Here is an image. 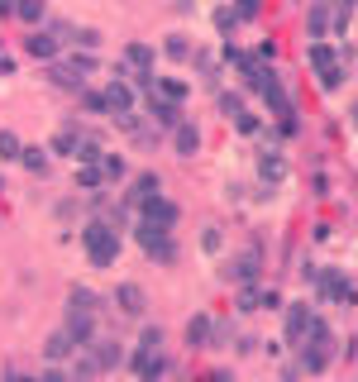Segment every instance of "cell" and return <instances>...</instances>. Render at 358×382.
<instances>
[{"label":"cell","mask_w":358,"mask_h":382,"mask_svg":"<svg viewBox=\"0 0 358 382\" xmlns=\"http://www.w3.org/2000/svg\"><path fill=\"white\" fill-rule=\"evenodd\" d=\"M306 57H310V67H315V72H334V67H339V57H334V48L325 43V38H310Z\"/></svg>","instance_id":"17"},{"label":"cell","mask_w":358,"mask_h":382,"mask_svg":"<svg viewBox=\"0 0 358 382\" xmlns=\"http://www.w3.org/2000/svg\"><path fill=\"white\" fill-rule=\"evenodd\" d=\"M158 91H163V96H172V101H187V82H177V77H163V82H158Z\"/></svg>","instance_id":"33"},{"label":"cell","mask_w":358,"mask_h":382,"mask_svg":"<svg viewBox=\"0 0 358 382\" xmlns=\"http://www.w3.org/2000/svg\"><path fill=\"white\" fill-rule=\"evenodd\" d=\"M234 20H239V10H234V5H220V10H215V29H220V34H229Z\"/></svg>","instance_id":"32"},{"label":"cell","mask_w":358,"mask_h":382,"mask_svg":"<svg viewBox=\"0 0 358 382\" xmlns=\"http://www.w3.org/2000/svg\"><path fill=\"white\" fill-rule=\"evenodd\" d=\"M138 244H143V253L153 258V263H177V244H172V229H163V225H148V220H138L134 225Z\"/></svg>","instance_id":"3"},{"label":"cell","mask_w":358,"mask_h":382,"mask_svg":"<svg viewBox=\"0 0 358 382\" xmlns=\"http://www.w3.org/2000/svg\"><path fill=\"white\" fill-rule=\"evenodd\" d=\"M106 153H101V143L96 139H82V148H77V163H101Z\"/></svg>","instance_id":"31"},{"label":"cell","mask_w":358,"mask_h":382,"mask_svg":"<svg viewBox=\"0 0 358 382\" xmlns=\"http://www.w3.org/2000/svg\"><path fill=\"white\" fill-rule=\"evenodd\" d=\"M172 143H177V153H182V158H192L196 148H201V129H196L192 120H182V125L172 129Z\"/></svg>","instance_id":"18"},{"label":"cell","mask_w":358,"mask_h":382,"mask_svg":"<svg viewBox=\"0 0 358 382\" xmlns=\"http://www.w3.org/2000/svg\"><path fill=\"white\" fill-rule=\"evenodd\" d=\"M210 339H215V320H210V316H192V320H187V344H192V349H206Z\"/></svg>","instance_id":"16"},{"label":"cell","mask_w":358,"mask_h":382,"mask_svg":"<svg viewBox=\"0 0 358 382\" xmlns=\"http://www.w3.org/2000/svg\"><path fill=\"white\" fill-rule=\"evenodd\" d=\"M210 382H234V373H229V368H215V373H210Z\"/></svg>","instance_id":"40"},{"label":"cell","mask_w":358,"mask_h":382,"mask_svg":"<svg viewBox=\"0 0 358 382\" xmlns=\"http://www.w3.org/2000/svg\"><path fill=\"white\" fill-rule=\"evenodd\" d=\"M310 320H315V311H310L306 301H287V339H292V344H301V334L310 330Z\"/></svg>","instance_id":"11"},{"label":"cell","mask_w":358,"mask_h":382,"mask_svg":"<svg viewBox=\"0 0 358 382\" xmlns=\"http://www.w3.org/2000/svg\"><path fill=\"white\" fill-rule=\"evenodd\" d=\"M320 297L325 301H339V306H354L358 301V287L349 282L344 273H325V287H320Z\"/></svg>","instance_id":"12"},{"label":"cell","mask_w":358,"mask_h":382,"mask_svg":"<svg viewBox=\"0 0 358 382\" xmlns=\"http://www.w3.org/2000/svg\"><path fill=\"white\" fill-rule=\"evenodd\" d=\"M258 177H263L268 187H277V182L287 177V163H282V153H263V158H258Z\"/></svg>","instance_id":"21"},{"label":"cell","mask_w":358,"mask_h":382,"mask_svg":"<svg viewBox=\"0 0 358 382\" xmlns=\"http://www.w3.org/2000/svg\"><path fill=\"white\" fill-rule=\"evenodd\" d=\"M67 334L77 339V349H86L96 339V311H82V306H67Z\"/></svg>","instance_id":"6"},{"label":"cell","mask_w":358,"mask_h":382,"mask_svg":"<svg viewBox=\"0 0 358 382\" xmlns=\"http://www.w3.org/2000/svg\"><path fill=\"white\" fill-rule=\"evenodd\" d=\"M224 277H229V282H239V287H253V282H258V248H244L239 258H229Z\"/></svg>","instance_id":"7"},{"label":"cell","mask_w":358,"mask_h":382,"mask_svg":"<svg viewBox=\"0 0 358 382\" xmlns=\"http://www.w3.org/2000/svg\"><path fill=\"white\" fill-rule=\"evenodd\" d=\"M129 368H134L143 382H158V378L167 373V358H163V349H148V344H138L134 358H129Z\"/></svg>","instance_id":"5"},{"label":"cell","mask_w":358,"mask_h":382,"mask_svg":"<svg viewBox=\"0 0 358 382\" xmlns=\"http://www.w3.org/2000/svg\"><path fill=\"white\" fill-rule=\"evenodd\" d=\"M124 62L143 72V67H153V48L148 43H124Z\"/></svg>","instance_id":"24"},{"label":"cell","mask_w":358,"mask_h":382,"mask_svg":"<svg viewBox=\"0 0 358 382\" xmlns=\"http://www.w3.org/2000/svg\"><path fill=\"white\" fill-rule=\"evenodd\" d=\"M339 82H344V67H334V72H320V91H334Z\"/></svg>","instance_id":"37"},{"label":"cell","mask_w":358,"mask_h":382,"mask_svg":"<svg viewBox=\"0 0 358 382\" xmlns=\"http://www.w3.org/2000/svg\"><path fill=\"white\" fill-rule=\"evenodd\" d=\"M201 244H206V248H210V253H215V248L224 244V239H220V229H215V225H210V229H206V234H201Z\"/></svg>","instance_id":"39"},{"label":"cell","mask_w":358,"mask_h":382,"mask_svg":"<svg viewBox=\"0 0 358 382\" xmlns=\"http://www.w3.org/2000/svg\"><path fill=\"white\" fill-rule=\"evenodd\" d=\"M72 349H77V339L67 334V325L57 330V334H48V344H43V354H48V358H67Z\"/></svg>","instance_id":"22"},{"label":"cell","mask_w":358,"mask_h":382,"mask_svg":"<svg viewBox=\"0 0 358 382\" xmlns=\"http://www.w3.org/2000/svg\"><path fill=\"white\" fill-rule=\"evenodd\" d=\"M234 129H239V134H258V115H234Z\"/></svg>","instance_id":"36"},{"label":"cell","mask_w":358,"mask_h":382,"mask_svg":"<svg viewBox=\"0 0 358 382\" xmlns=\"http://www.w3.org/2000/svg\"><path fill=\"white\" fill-rule=\"evenodd\" d=\"M220 110L234 120V115H244V96H229V91H220Z\"/></svg>","instance_id":"34"},{"label":"cell","mask_w":358,"mask_h":382,"mask_svg":"<svg viewBox=\"0 0 358 382\" xmlns=\"http://www.w3.org/2000/svg\"><path fill=\"white\" fill-rule=\"evenodd\" d=\"M101 172H106V177H124L129 167H124V158H115V153H106V158H101Z\"/></svg>","instance_id":"35"},{"label":"cell","mask_w":358,"mask_h":382,"mask_svg":"<svg viewBox=\"0 0 358 382\" xmlns=\"http://www.w3.org/2000/svg\"><path fill=\"white\" fill-rule=\"evenodd\" d=\"M258 5H263V0H234V10H239V20H253V15H258Z\"/></svg>","instance_id":"38"},{"label":"cell","mask_w":358,"mask_h":382,"mask_svg":"<svg viewBox=\"0 0 358 382\" xmlns=\"http://www.w3.org/2000/svg\"><path fill=\"white\" fill-rule=\"evenodd\" d=\"M182 5H192V0H182Z\"/></svg>","instance_id":"45"},{"label":"cell","mask_w":358,"mask_h":382,"mask_svg":"<svg viewBox=\"0 0 358 382\" xmlns=\"http://www.w3.org/2000/svg\"><path fill=\"white\" fill-rule=\"evenodd\" d=\"M106 101H110V115H115V125H120V129H134V86L115 77V82L106 86Z\"/></svg>","instance_id":"4"},{"label":"cell","mask_w":358,"mask_h":382,"mask_svg":"<svg viewBox=\"0 0 358 382\" xmlns=\"http://www.w3.org/2000/svg\"><path fill=\"white\" fill-rule=\"evenodd\" d=\"M82 248H86V258H91V268H110L115 258H120V229H115L110 220H86Z\"/></svg>","instance_id":"1"},{"label":"cell","mask_w":358,"mask_h":382,"mask_svg":"<svg viewBox=\"0 0 358 382\" xmlns=\"http://www.w3.org/2000/svg\"><path fill=\"white\" fill-rule=\"evenodd\" d=\"M163 191V182H158V172H138L134 177V187L124 191V206H143L148 196H158Z\"/></svg>","instance_id":"13"},{"label":"cell","mask_w":358,"mask_h":382,"mask_svg":"<svg viewBox=\"0 0 358 382\" xmlns=\"http://www.w3.org/2000/svg\"><path fill=\"white\" fill-rule=\"evenodd\" d=\"M110 301L124 311V316H143V287H138V282H120Z\"/></svg>","instance_id":"15"},{"label":"cell","mask_w":358,"mask_h":382,"mask_svg":"<svg viewBox=\"0 0 358 382\" xmlns=\"http://www.w3.org/2000/svg\"><path fill=\"white\" fill-rule=\"evenodd\" d=\"M86 349H91V358H96V363H101V373H110V368H120V363H124L120 339H91Z\"/></svg>","instance_id":"14"},{"label":"cell","mask_w":358,"mask_h":382,"mask_svg":"<svg viewBox=\"0 0 358 382\" xmlns=\"http://www.w3.org/2000/svg\"><path fill=\"white\" fill-rule=\"evenodd\" d=\"M20 163H24L29 172H43V167H48V153H43V148H24V153H20Z\"/></svg>","instance_id":"30"},{"label":"cell","mask_w":358,"mask_h":382,"mask_svg":"<svg viewBox=\"0 0 358 382\" xmlns=\"http://www.w3.org/2000/svg\"><path fill=\"white\" fill-rule=\"evenodd\" d=\"M67 306H82V311H101V297H96L91 287H72V297H67Z\"/></svg>","instance_id":"25"},{"label":"cell","mask_w":358,"mask_h":382,"mask_svg":"<svg viewBox=\"0 0 358 382\" xmlns=\"http://www.w3.org/2000/svg\"><path fill=\"white\" fill-rule=\"evenodd\" d=\"M163 53H167V57H177V62H182V57H192V43H187L182 34H172V38H167V43H163Z\"/></svg>","instance_id":"29"},{"label":"cell","mask_w":358,"mask_h":382,"mask_svg":"<svg viewBox=\"0 0 358 382\" xmlns=\"http://www.w3.org/2000/svg\"><path fill=\"white\" fill-rule=\"evenodd\" d=\"M0 72H5V77L15 72V62H10V57H5V53H0Z\"/></svg>","instance_id":"42"},{"label":"cell","mask_w":358,"mask_h":382,"mask_svg":"<svg viewBox=\"0 0 358 382\" xmlns=\"http://www.w3.org/2000/svg\"><path fill=\"white\" fill-rule=\"evenodd\" d=\"M296 354H301V368L306 373H325L334 358V334L330 325H325V316H315L310 320V330L301 334V344H296Z\"/></svg>","instance_id":"2"},{"label":"cell","mask_w":358,"mask_h":382,"mask_svg":"<svg viewBox=\"0 0 358 382\" xmlns=\"http://www.w3.org/2000/svg\"><path fill=\"white\" fill-rule=\"evenodd\" d=\"M138 211H143V220H148V225H163V229H172V225H177V206L167 201L163 191H158V196H148Z\"/></svg>","instance_id":"8"},{"label":"cell","mask_w":358,"mask_h":382,"mask_svg":"<svg viewBox=\"0 0 358 382\" xmlns=\"http://www.w3.org/2000/svg\"><path fill=\"white\" fill-rule=\"evenodd\" d=\"M325 29H330V5H325V0H315V5H310V15H306V34H310V38H325Z\"/></svg>","instance_id":"20"},{"label":"cell","mask_w":358,"mask_h":382,"mask_svg":"<svg viewBox=\"0 0 358 382\" xmlns=\"http://www.w3.org/2000/svg\"><path fill=\"white\" fill-rule=\"evenodd\" d=\"M38 382H67V378H62L57 368H48V373H43V378H38Z\"/></svg>","instance_id":"41"},{"label":"cell","mask_w":358,"mask_h":382,"mask_svg":"<svg viewBox=\"0 0 358 382\" xmlns=\"http://www.w3.org/2000/svg\"><path fill=\"white\" fill-rule=\"evenodd\" d=\"M48 82L62 86V91H77V96H82V91H86V72L77 67V62H53V67H48Z\"/></svg>","instance_id":"9"},{"label":"cell","mask_w":358,"mask_h":382,"mask_svg":"<svg viewBox=\"0 0 358 382\" xmlns=\"http://www.w3.org/2000/svg\"><path fill=\"white\" fill-rule=\"evenodd\" d=\"M5 382H38V378H15V373H10V378H5Z\"/></svg>","instance_id":"43"},{"label":"cell","mask_w":358,"mask_h":382,"mask_svg":"<svg viewBox=\"0 0 358 382\" xmlns=\"http://www.w3.org/2000/svg\"><path fill=\"white\" fill-rule=\"evenodd\" d=\"M77 148H82V134H77V125H67V129L53 139V153H67V158H77Z\"/></svg>","instance_id":"23"},{"label":"cell","mask_w":358,"mask_h":382,"mask_svg":"<svg viewBox=\"0 0 358 382\" xmlns=\"http://www.w3.org/2000/svg\"><path fill=\"white\" fill-rule=\"evenodd\" d=\"M101 182H106V172H101V163H82V172H77V187H101Z\"/></svg>","instance_id":"26"},{"label":"cell","mask_w":358,"mask_h":382,"mask_svg":"<svg viewBox=\"0 0 358 382\" xmlns=\"http://www.w3.org/2000/svg\"><path fill=\"white\" fill-rule=\"evenodd\" d=\"M148 115H153V125H158V129H177V125H182L177 101H172V96H167V101H158V91H148Z\"/></svg>","instance_id":"10"},{"label":"cell","mask_w":358,"mask_h":382,"mask_svg":"<svg viewBox=\"0 0 358 382\" xmlns=\"http://www.w3.org/2000/svg\"><path fill=\"white\" fill-rule=\"evenodd\" d=\"M15 15L29 20V24H38L43 20V0H15Z\"/></svg>","instance_id":"28"},{"label":"cell","mask_w":358,"mask_h":382,"mask_svg":"<svg viewBox=\"0 0 358 382\" xmlns=\"http://www.w3.org/2000/svg\"><path fill=\"white\" fill-rule=\"evenodd\" d=\"M354 125H358V106H354Z\"/></svg>","instance_id":"44"},{"label":"cell","mask_w":358,"mask_h":382,"mask_svg":"<svg viewBox=\"0 0 358 382\" xmlns=\"http://www.w3.org/2000/svg\"><path fill=\"white\" fill-rule=\"evenodd\" d=\"M24 48H29L34 57H43V62H53V57H57V38L38 29V34H29V38H24Z\"/></svg>","instance_id":"19"},{"label":"cell","mask_w":358,"mask_h":382,"mask_svg":"<svg viewBox=\"0 0 358 382\" xmlns=\"http://www.w3.org/2000/svg\"><path fill=\"white\" fill-rule=\"evenodd\" d=\"M20 153H24V143H20V139L10 134V129H0V158H5V163H15Z\"/></svg>","instance_id":"27"}]
</instances>
